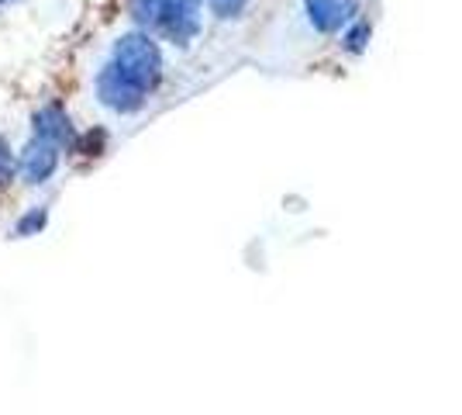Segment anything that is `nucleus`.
Listing matches in <instances>:
<instances>
[{
    "instance_id": "obj_1",
    "label": "nucleus",
    "mask_w": 462,
    "mask_h": 415,
    "mask_svg": "<svg viewBox=\"0 0 462 415\" xmlns=\"http://www.w3.org/2000/svg\"><path fill=\"white\" fill-rule=\"evenodd\" d=\"M115 70L125 80H132L138 90H152L155 83L162 80V56L159 45L142 32H128L121 35L115 45Z\"/></svg>"
},
{
    "instance_id": "obj_2",
    "label": "nucleus",
    "mask_w": 462,
    "mask_h": 415,
    "mask_svg": "<svg viewBox=\"0 0 462 415\" xmlns=\"http://www.w3.org/2000/svg\"><path fill=\"white\" fill-rule=\"evenodd\" d=\"M138 18L155 24L176 45H187L200 32V0H142Z\"/></svg>"
},
{
    "instance_id": "obj_3",
    "label": "nucleus",
    "mask_w": 462,
    "mask_h": 415,
    "mask_svg": "<svg viewBox=\"0 0 462 415\" xmlns=\"http://www.w3.org/2000/svg\"><path fill=\"white\" fill-rule=\"evenodd\" d=\"M97 98H100V104H107V108L128 115V111H138V108L145 104V90H138L132 80L121 77L115 66H107V70L97 77Z\"/></svg>"
},
{
    "instance_id": "obj_4",
    "label": "nucleus",
    "mask_w": 462,
    "mask_h": 415,
    "mask_svg": "<svg viewBox=\"0 0 462 415\" xmlns=\"http://www.w3.org/2000/svg\"><path fill=\"white\" fill-rule=\"evenodd\" d=\"M56 163H59V146L45 142V138H32L21 153V174L28 184H45V180L56 174Z\"/></svg>"
},
{
    "instance_id": "obj_5",
    "label": "nucleus",
    "mask_w": 462,
    "mask_h": 415,
    "mask_svg": "<svg viewBox=\"0 0 462 415\" xmlns=\"http://www.w3.org/2000/svg\"><path fill=\"white\" fill-rule=\"evenodd\" d=\"M308 4V18L318 32H338L352 14L356 4L352 0H304Z\"/></svg>"
},
{
    "instance_id": "obj_6",
    "label": "nucleus",
    "mask_w": 462,
    "mask_h": 415,
    "mask_svg": "<svg viewBox=\"0 0 462 415\" xmlns=\"http://www.w3.org/2000/svg\"><path fill=\"white\" fill-rule=\"evenodd\" d=\"M35 136L59 146V149L66 142H73V125H69V115L62 111V104H45L35 115Z\"/></svg>"
},
{
    "instance_id": "obj_7",
    "label": "nucleus",
    "mask_w": 462,
    "mask_h": 415,
    "mask_svg": "<svg viewBox=\"0 0 462 415\" xmlns=\"http://www.w3.org/2000/svg\"><path fill=\"white\" fill-rule=\"evenodd\" d=\"M104 138H107V132H104V128H94V132H87V136L79 138V153H87V156H100V149H104Z\"/></svg>"
},
{
    "instance_id": "obj_8",
    "label": "nucleus",
    "mask_w": 462,
    "mask_h": 415,
    "mask_svg": "<svg viewBox=\"0 0 462 415\" xmlns=\"http://www.w3.org/2000/svg\"><path fill=\"white\" fill-rule=\"evenodd\" d=\"M208 4H211V11L217 18H238L249 0H208Z\"/></svg>"
},
{
    "instance_id": "obj_9",
    "label": "nucleus",
    "mask_w": 462,
    "mask_h": 415,
    "mask_svg": "<svg viewBox=\"0 0 462 415\" xmlns=\"http://www.w3.org/2000/svg\"><path fill=\"white\" fill-rule=\"evenodd\" d=\"M14 170H18V163H14V153H11V146L0 138V184H7V180L14 177Z\"/></svg>"
},
{
    "instance_id": "obj_10",
    "label": "nucleus",
    "mask_w": 462,
    "mask_h": 415,
    "mask_svg": "<svg viewBox=\"0 0 462 415\" xmlns=\"http://www.w3.org/2000/svg\"><path fill=\"white\" fill-rule=\"evenodd\" d=\"M42 225H45V212L35 208L32 215H24L18 222V236H35V232H42Z\"/></svg>"
},
{
    "instance_id": "obj_11",
    "label": "nucleus",
    "mask_w": 462,
    "mask_h": 415,
    "mask_svg": "<svg viewBox=\"0 0 462 415\" xmlns=\"http://www.w3.org/2000/svg\"><path fill=\"white\" fill-rule=\"evenodd\" d=\"M366 39H369V24H356V28L346 35V42H348V49H352V52H363V49H366Z\"/></svg>"
}]
</instances>
